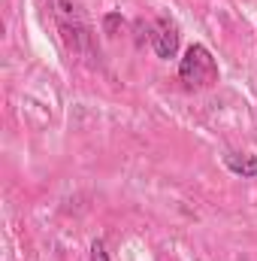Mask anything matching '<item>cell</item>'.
<instances>
[{"mask_svg":"<svg viewBox=\"0 0 257 261\" xmlns=\"http://www.w3.org/2000/svg\"><path fill=\"white\" fill-rule=\"evenodd\" d=\"M88 261H109V252H106V243L103 240H94L91 243V258Z\"/></svg>","mask_w":257,"mask_h":261,"instance_id":"cell-8","label":"cell"},{"mask_svg":"<svg viewBox=\"0 0 257 261\" xmlns=\"http://www.w3.org/2000/svg\"><path fill=\"white\" fill-rule=\"evenodd\" d=\"M49 3H52L55 21H79V18H85L82 6H79L76 0H49Z\"/></svg>","mask_w":257,"mask_h":261,"instance_id":"cell-5","label":"cell"},{"mask_svg":"<svg viewBox=\"0 0 257 261\" xmlns=\"http://www.w3.org/2000/svg\"><path fill=\"white\" fill-rule=\"evenodd\" d=\"M121 28H124V18H121V12H106V15H103V31H106L109 37H115Z\"/></svg>","mask_w":257,"mask_h":261,"instance_id":"cell-6","label":"cell"},{"mask_svg":"<svg viewBox=\"0 0 257 261\" xmlns=\"http://www.w3.org/2000/svg\"><path fill=\"white\" fill-rule=\"evenodd\" d=\"M133 28H136V49H142V46H145V40L151 43V28H154V24H145L142 18H136V24H133Z\"/></svg>","mask_w":257,"mask_h":261,"instance_id":"cell-7","label":"cell"},{"mask_svg":"<svg viewBox=\"0 0 257 261\" xmlns=\"http://www.w3.org/2000/svg\"><path fill=\"white\" fill-rule=\"evenodd\" d=\"M58 31H61L64 46L73 55H79V58H94L97 55L94 52V34H91V24L85 18H79V21H58Z\"/></svg>","mask_w":257,"mask_h":261,"instance_id":"cell-2","label":"cell"},{"mask_svg":"<svg viewBox=\"0 0 257 261\" xmlns=\"http://www.w3.org/2000/svg\"><path fill=\"white\" fill-rule=\"evenodd\" d=\"M179 43H182L179 24H176L173 18L160 15V18L154 21V28H151V49H154V55L164 58V61H170V58L179 55Z\"/></svg>","mask_w":257,"mask_h":261,"instance_id":"cell-3","label":"cell"},{"mask_svg":"<svg viewBox=\"0 0 257 261\" xmlns=\"http://www.w3.org/2000/svg\"><path fill=\"white\" fill-rule=\"evenodd\" d=\"M179 79L185 82V88H209L212 82H218V64L203 43H191L185 49V58L179 61Z\"/></svg>","mask_w":257,"mask_h":261,"instance_id":"cell-1","label":"cell"},{"mask_svg":"<svg viewBox=\"0 0 257 261\" xmlns=\"http://www.w3.org/2000/svg\"><path fill=\"white\" fill-rule=\"evenodd\" d=\"M224 167L242 179H257V155L248 152H227L224 155Z\"/></svg>","mask_w":257,"mask_h":261,"instance_id":"cell-4","label":"cell"}]
</instances>
